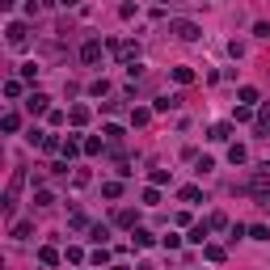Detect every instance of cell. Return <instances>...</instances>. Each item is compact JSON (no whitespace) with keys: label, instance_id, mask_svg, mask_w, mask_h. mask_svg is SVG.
Listing matches in <instances>:
<instances>
[{"label":"cell","instance_id":"obj_3","mask_svg":"<svg viewBox=\"0 0 270 270\" xmlns=\"http://www.w3.org/2000/svg\"><path fill=\"white\" fill-rule=\"evenodd\" d=\"M173 34H178L182 42H194V38H198V34H203V30H198L194 21H173Z\"/></svg>","mask_w":270,"mask_h":270},{"label":"cell","instance_id":"obj_19","mask_svg":"<svg viewBox=\"0 0 270 270\" xmlns=\"http://www.w3.org/2000/svg\"><path fill=\"white\" fill-rule=\"evenodd\" d=\"M89 232H93V241H97V245H105V237H110V228H105V224H93Z\"/></svg>","mask_w":270,"mask_h":270},{"label":"cell","instance_id":"obj_11","mask_svg":"<svg viewBox=\"0 0 270 270\" xmlns=\"http://www.w3.org/2000/svg\"><path fill=\"white\" fill-rule=\"evenodd\" d=\"M203 257L207 262H224V249H220V245H203Z\"/></svg>","mask_w":270,"mask_h":270},{"label":"cell","instance_id":"obj_16","mask_svg":"<svg viewBox=\"0 0 270 270\" xmlns=\"http://www.w3.org/2000/svg\"><path fill=\"white\" fill-rule=\"evenodd\" d=\"M51 203H55L51 190H38V194H34V207H51Z\"/></svg>","mask_w":270,"mask_h":270},{"label":"cell","instance_id":"obj_28","mask_svg":"<svg viewBox=\"0 0 270 270\" xmlns=\"http://www.w3.org/2000/svg\"><path fill=\"white\" fill-rule=\"evenodd\" d=\"M114 270H127V266H114Z\"/></svg>","mask_w":270,"mask_h":270},{"label":"cell","instance_id":"obj_4","mask_svg":"<svg viewBox=\"0 0 270 270\" xmlns=\"http://www.w3.org/2000/svg\"><path fill=\"white\" fill-rule=\"evenodd\" d=\"M80 60H85V64H97V60H101V42H97V38H89L85 46H80Z\"/></svg>","mask_w":270,"mask_h":270},{"label":"cell","instance_id":"obj_22","mask_svg":"<svg viewBox=\"0 0 270 270\" xmlns=\"http://www.w3.org/2000/svg\"><path fill=\"white\" fill-rule=\"evenodd\" d=\"M182 198H186V203H198V198H203V190H198V186H186Z\"/></svg>","mask_w":270,"mask_h":270},{"label":"cell","instance_id":"obj_21","mask_svg":"<svg viewBox=\"0 0 270 270\" xmlns=\"http://www.w3.org/2000/svg\"><path fill=\"white\" fill-rule=\"evenodd\" d=\"M101 194H105V198H119V194H123V186H119V182H105V186H101Z\"/></svg>","mask_w":270,"mask_h":270},{"label":"cell","instance_id":"obj_26","mask_svg":"<svg viewBox=\"0 0 270 270\" xmlns=\"http://www.w3.org/2000/svg\"><path fill=\"white\" fill-rule=\"evenodd\" d=\"M249 237H253V241H270V228L257 224V228H249Z\"/></svg>","mask_w":270,"mask_h":270},{"label":"cell","instance_id":"obj_1","mask_svg":"<svg viewBox=\"0 0 270 270\" xmlns=\"http://www.w3.org/2000/svg\"><path fill=\"white\" fill-rule=\"evenodd\" d=\"M241 190H245V194H253V198H257V207H266V211H270V160H266V165H257V169L249 173V182H245Z\"/></svg>","mask_w":270,"mask_h":270},{"label":"cell","instance_id":"obj_20","mask_svg":"<svg viewBox=\"0 0 270 270\" xmlns=\"http://www.w3.org/2000/svg\"><path fill=\"white\" fill-rule=\"evenodd\" d=\"M237 97H241V101H245V105H253V101H257V89H253V85H245V89H241V93H237Z\"/></svg>","mask_w":270,"mask_h":270},{"label":"cell","instance_id":"obj_17","mask_svg":"<svg viewBox=\"0 0 270 270\" xmlns=\"http://www.w3.org/2000/svg\"><path fill=\"white\" fill-rule=\"evenodd\" d=\"M182 97H156V110H178Z\"/></svg>","mask_w":270,"mask_h":270},{"label":"cell","instance_id":"obj_14","mask_svg":"<svg viewBox=\"0 0 270 270\" xmlns=\"http://www.w3.org/2000/svg\"><path fill=\"white\" fill-rule=\"evenodd\" d=\"M173 80H178V85H190L194 72H190V68H173Z\"/></svg>","mask_w":270,"mask_h":270},{"label":"cell","instance_id":"obj_24","mask_svg":"<svg viewBox=\"0 0 270 270\" xmlns=\"http://www.w3.org/2000/svg\"><path fill=\"white\" fill-rule=\"evenodd\" d=\"M17 127H21V119H17V114H5V131H9V135H13V131H17Z\"/></svg>","mask_w":270,"mask_h":270},{"label":"cell","instance_id":"obj_15","mask_svg":"<svg viewBox=\"0 0 270 270\" xmlns=\"http://www.w3.org/2000/svg\"><path fill=\"white\" fill-rule=\"evenodd\" d=\"M68 119H72L76 127H80V123H89V105H76V110H72V114H68Z\"/></svg>","mask_w":270,"mask_h":270},{"label":"cell","instance_id":"obj_7","mask_svg":"<svg viewBox=\"0 0 270 270\" xmlns=\"http://www.w3.org/2000/svg\"><path fill=\"white\" fill-rule=\"evenodd\" d=\"M114 224H123V228H135V211H131V207L114 211Z\"/></svg>","mask_w":270,"mask_h":270},{"label":"cell","instance_id":"obj_6","mask_svg":"<svg viewBox=\"0 0 270 270\" xmlns=\"http://www.w3.org/2000/svg\"><path fill=\"white\" fill-rule=\"evenodd\" d=\"M207 232H211V220H203V224L190 228V241H194V245H207Z\"/></svg>","mask_w":270,"mask_h":270},{"label":"cell","instance_id":"obj_13","mask_svg":"<svg viewBox=\"0 0 270 270\" xmlns=\"http://www.w3.org/2000/svg\"><path fill=\"white\" fill-rule=\"evenodd\" d=\"M270 131V105H262V114H257V135Z\"/></svg>","mask_w":270,"mask_h":270},{"label":"cell","instance_id":"obj_8","mask_svg":"<svg viewBox=\"0 0 270 270\" xmlns=\"http://www.w3.org/2000/svg\"><path fill=\"white\" fill-rule=\"evenodd\" d=\"M228 160H232V165H245V160H249V152H245L241 144H232V148H228Z\"/></svg>","mask_w":270,"mask_h":270},{"label":"cell","instance_id":"obj_2","mask_svg":"<svg viewBox=\"0 0 270 270\" xmlns=\"http://www.w3.org/2000/svg\"><path fill=\"white\" fill-rule=\"evenodd\" d=\"M26 38H30V30H26V21H9V46H26Z\"/></svg>","mask_w":270,"mask_h":270},{"label":"cell","instance_id":"obj_29","mask_svg":"<svg viewBox=\"0 0 270 270\" xmlns=\"http://www.w3.org/2000/svg\"><path fill=\"white\" fill-rule=\"evenodd\" d=\"M160 5H169V0H160Z\"/></svg>","mask_w":270,"mask_h":270},{"label":"cell","instance_id":"obj_27","mask_svg":"<svg viewBox=\"0 0 270 270\" xmlns=\"http://www.w3.org/2000/svg\"><path fill=\"white\" fill-rule=\"evenodd\" d=\"M60 5H64V9H72V5H76V0H60Z\"/></svg>","mask_w":270,"mask_h":270},{"label":"cell","instance_id":"obj_12","mask_svg":"<svg viewBox=\"0 0 270 270\" xmlns=\"http://www.w3.org/2000/svg\"><path fill=\"white\" fill-rule=\"evenodd\" d=\"M38 262H42V266H55V262H60V253L46 245V249H38Z\"/></svg>","mask_w":270,"mask_h":270},{"label":"cell","instance_id":"obj_9","mask_svg":"<svg viewBox=\"0 0 270 270\" xmlns=\"http://www.w3.org/2000/svg\"><path fill=\"white\" fill-rule=\"evenodd\" d=\"M228 135H232V123H215V127H211V139H215V144L228 139Z\"/></svg>","mask_w":270,"mask_h":270},{"label":"cell","instance_id":"obj_25","mask_svg":"<svg viewBox=\"0 0 270 270\" xmlns=\"http://www.w3.org/2000/svg\"><path fill=\"white\" fill-rule=\"evenodd\" d=\"M60 152H64V156H68V160H72V156H76V152H80V144H76V139H68V144H64Z\"/></svg>","mask_w":270,"mask_h":270},{"label":"cell","instance_id":"obj_5","mask_svg":"<svg viewBox=\"0 0 270 270\" xmlns=\"http://www.w3.org/2000/svg\"><path fill=\"white\" fill-rule=\"evenodd\" d=\"M46 101H51V97H46V93H30L26 110H30V114H42V110H46Z\"/></svg>","mask_w":270,"mask_h":270},{"label":"cell","instance_id":"obj_18","mask_svg":"<svg viewBox=\"0 0 270 270\" xmlns=\"http://www.w3.org/2000/svg\"><path fill=\"white\" fill-rule=\"evenodd\" d=\"M135 245H139V249H148V245H152V232H148V228H135Z\"/></svg>","mask_w":270,"mask_h":270},{"label":"cell","instance_id":"obj_10","mask_svg":"<svg viewBox=\"0 0 270 270\" xmlns=\"http://www.w3.org/2000/svg\"><path fill=\"white\" fill-rule=\"evenodd\" d=\"M34 237V224H13V241H30Z\"/></svg>","mask_w":270,"mask_h":270},{"label":"cell","instance_id":"obj_23","mask_svg":"<svg viewBox=\"0 0 270 270\" xmlns=\"http://www.w3.org/2000/svg\"><path fill=\"white\" fill-rule=\"evenodd\" d=\"M38 76V64H21V80H34Z\"/></svg>","mask_w":270,"mask_h":270}]
</instances>
